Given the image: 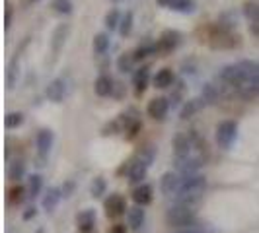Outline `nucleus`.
<instances>
[{
    "instance_id": "nucleus-31",
    "label": "nucleus",
    "mask_w": 259,
    "mask_h": 233,
    "mask_svg": "<svg viewBox=\"0 0 259 233\" xmlns=\"http://www.w3.org/2000/svg\"><path fill=\"white\" fill-rule=\"evenodd\" d=\"M121 18L123 16H119L117 10H111V12L105 16V27L111 31V29H119V24H121Z\"/></svg>"
},
{
    "instance_id": "nucleus-4",
    "label": "nucleus",
    "mask_w": 259,
    "mask_h": 233,
    "mask_svg": "<svg viewBox=\"0 0 259 233\" xmlns=\"http://www.w3.org/2000/svg\"><path fill=\"white\" fill-rule=\"evenodd\" d=\"M182 181L183 179L178 173L168 171V173H164L162 179H160V191H162L164 196H176L178 191H180V187H182Z\"/></svg>"
},
{
    "instance_id": "nucleus-26",
    "label": "nucleus",
    "mask_w": 259,
    "mask_h": 233,
    "mask_svg": "<svg viewBox=\"0 0 259 233\" xmlns=\"http://www.w3.org/2000/svg\"><path fill=\"white\" fill-rule=\"evenodd\" d=\"M24 198H26V189L20 187V185H16V187H12V189L8 191V202H10V204H20Z\"/></svg>"
},
{
    "instance_id": "nucleus-40",
    "label": "nucleus",
    "mask_w": 259,
    "mask_h": 233,
    "mask_svg": "<svg viewBox=\"0 0 259 233\" xmlns=\"http://www.w3.org/2000/svg\"><path fill=\"white\" fill-rule=\"evenodd\" d=\"M251 33L259 37V20H257V22H251Z\"/></svg>"
},
{
    "instance_id": "nucleus-28",
    "label": "nucleus",
    "mask_w": 259,
    "mask_h": 233,
    "mask_svg": "<svg viewBox=\"0 0 259 233\" xmlns=\"http://www.w3.org/2000/svg\"><path fill=\"white\" fill-rule=\"evenodd\" d=\"M51 8L57 14H65V16H68V14L72 12V2H70V0H53Z\"/></svg>"
},
{
    "instance_id": "nucleus-37",
    "label": "nucleus",
    "mask_w": 259,
    "mask_h": 233,
    "mask_svg": "<svg viewBox=\"0 0 259 233\" xmlns=\"http://www.w3.org/2000/svg\"><path fill=\"white\" fill-rule=\"evenodd\" d=\"M10 22H12V8L6 4V12H4V27L6 29L10 27Z\"/></svg>"
},
{
    "instance_id": "nucleus-27",
    "label": "nucleus",
    "mask_w": 259,
    "mask_h": 233,
    "mask_svg": "<svg viewBox=\"0 0 259 233\" xmlns=\"http://www.w3.org/2000/svg\"><path fill=\"white\" fill-rule=\"evenodd\" d=\"M171 10H176V12H193L195 10V2L193 0H174L171 2V6H169Z\"/></svg>"
},
{
    "instance_id": "nucleus-38",
    "label": "nucleus",
    "mask_w": 259,
    "mask_h": 233,
    "mask_svg": "<svg viewBox=\"0 0 259 233\" xmlns=\"http://www.w3.org/2000/svg\"><path fill=\"white\" fill-rule=\"evenodd\" d=\"M35 214H37V210H35V208H27L26 212H24V220H31Z\"/></svg>"
},
{
    "instance_id": "nucleus-13",
    "label": "nucleus",
    "mask_w": 259,
    "mask_h": 233,
    "mask_svg": "<svg viewBox=\"0 0 259 233\" xmlns=\"http://www.w3.org/2000/svg\"><path fill=\"white\" fill-rule=\"evenodd\" d=\"M133 200H135L137 206H143V208L146 204H150L152 202V187L150 185H139V187H135Z\"/></svg>"
},
{
    "instance_id": "nucleus-43",
    "label": "nucleus",
    "mask_w": 259,
    "mask_h": 233,
    "mask_svg": "<svg viewBox=\"0 0 259 233\" xmlns=\"http://www.w3.org/2000/svg\"><path fill=\"white\" fill-rule=\"evenodd\" d=\"M257 74H259V63H257Z\"/></svg>"
},
{
    "instance_id": "nucleus-36",
    "label": "nucleus",
    "mask_w": 259,
    "mask_h": 233,
    "mask_svg": "<svg viewBox=\"0 0 259 233\" xmlns=\"http://www.w3.org/2000/svg\"><path fill=\"white\" fill-rule=\"evenodd\" d=\"M244 14H246L251 22H257L259 20V6L257 4H246V6H244Z\"/></svg>"
},
{
    "instance_id": "nucleus-25",
    "label": "nucleus",
    "mask_w": 259,
    "mask_h": 233,
    "mask_svg": "<svg viewBox=\"0 0 259 233\" xmlns=\"http://www.w3.org/2000/svg\"><path fill=\"white\" fill-rule=\"evenodd\" d=\"M41 189H43V179H41V175H31V177L27 179V193L31 194V196H39Z\"/></svg>"
},
{
    "instance_id": "nucleus-15",
    "label": "nucleus",
    "mask_w": 259,
    "mask_h": 233,
    "mask_svg": "<svg viewBox=\"0 0 259 233\" xmlns=\"http://www.w3.org/2000/svg\"><path fill=\"white\" fill-rule=\"evenodd\" d=\"M148 78H150V72H148V68H146V66L139 68V70L133 74V86H135V93H137V95H143L144 91H146Z\"/></svg>"
},
{
    "instance_id": "nucleus-33",
    "label": "nucleus",
    "mask_w": 259,
    "mask_h": 233,
    "mask_svg": "<svg viewBox=\"0 0 259 233\" xmlns=\"http://www.w3.org/2000/svg\"><path fill=\"white\" fill-rule=\"evenodd\" d=\"M203 99H205V101H208V103H214V101H219V90H217L214 86L207 84V86L203 88Z\"/></svg>"
},
{
    "instance_id": "nucleus-41",
    "label": "nucleus",
    "mask_w": 259,
    "mask_h": 233,
    "mask_svg": "<svg viewBox=\"0 0 259 233\" xmlns=\"http://www.w3.org/2000/svg\"><path fill=\"white\" fill-rule=\"evenodd\" d=\"M174 233H203L201 229H195V227H189V229H178V231Z\"/></svg>"
},
{
    "instance_id": "nucleus-1",
    "label": "nucleus",
    "mask_w": 259,
    "mask_h": 233,
    "mask_svg": "<svg viewBox=\"0 0 259 233\" xmlns=\"http://www.w3.org/2000/svg\"><path fill=\"white\" fill-rule=\"evenodd\" d=\"M205 189H207V179L199 173L195 175H187L183 177L182 187L178 194L174 196V204H183V206H191L193 208L205 194Z\"/></svg>"
},
{
    "instance_id": "nucleus-17",
    "label": "nucleus",
    "mask_w": 259,
    "mask_h": 233,
    "mask_svg": "<svg viewBox=\"0 0 259 233\" xmlns=\"http://www.w3.org/2000/svg\"><path fill=\"white\" fill-rule=\"evenodd\" d=\"M94 91L100 95V97H105L113 91V80L109 76H98V80L94 82Z\"/></svg>"
},
{
    "instance_id": "nucleus-5",
    "label": "nucleus",
    "mask_w": 259,
    "mask_h": 233,
    "mask_svg": "<svg viewBox=\"0 0 259 233\" xmlns=\"http://www.w3.org/2000/svg\"><path fill=\"white\" fill-rule=\"evenodd\" d=\"M221 78L226 82V84H230L232 88H236L244 78H247V72L242 68V65L238 63V65H228L224 66L221 70Z\"/></svg>"
},
{
    "instance_id": "nucleus-16",
    "label": "nucleus",
    "mask_w": 259,
    "mask_h": 233,
    "mask_svg": "<svg viewBox=\"0 0 259 233\" xmlns=\"http://www.w3.org/2000/svg\"><path fill=\"white\" fill-rule=\"evenodd\" d=\"M61 196H63V191H61V189H57V187H51V189H47V193H45L43 200H41V206L45 208L47 212H53V210L57 208V204H59Z\"/></svg>"
},
{
    "instance_id": "nucleus-34",
    "label": "nucleus",
    "mask_w": 259,
    "mask_h": 233,
    "mask_svg": "<svg viewBox=\"0 0 259 233\" xmlns=\"http://www.w3.org/2000/svg\"><path fill=\"white\" fill-rule=\"evenodd\" d=\"M152 52H156V45H143V47H139L137 51L133 52V56H135V61H143L144 56H148Z\"/></svg>"
},
{
    "instance_id": "nucleus-35",
    "label": "nucleus",
    "mask_w": 259,
    "mask_h": 233,
    "mask_svg": "<svg viewBox=\"0 0 259 233\" xmlns=\"http://www.w3.org/2000/svg\"><path fill=\"white\" fill-rule=\"evenodd\" d=\"M22 177H24V163L22 161H14L12 167H10V179L20 181Z\"/></svg>"
},
{
    "instance_id": "nucleus-10",
    "label": "nucleus",
    "mask_w": 259,
    "mask_h": 233,
    "mask_svg": "<svg viewBox=\"0 0 259 233\" xmlns=\"http://www.w3.org/2000/svg\"><path fill=\"white\" fill-rule=\"evenodd\" d=\"M193 148V140L187 134H178L174 138V152H176V159H185L191 154Z\"/></svg>"
},
{
    "instance_id": "nucleus-30",
    "label": "nucleus",
    "mask_w": 259,
    "mask_h": 233,
    "mask_svg": "<svg viewBox=\"0 0 259 233\" xmlns=\"http://www.w3.org/2000/svg\"><path fill=\"white\" fill-rule=\"evenodd\" d=\"M24 123V113H8L6 119H4V125H6V129H16V127H20Z\"/></svg>"
},
{
    "instance_id": "nucleus-22",
    "label": "nucleus",
    "mask_w": 259,
    "mask_h": 233,
    "mask_svg": "<svg viewBox=\"0 0 259 233\" xmlns=\"http://www.w3.org/2000/svg\"><path fill=\"white\" fill-rule=\"evenodd\" d=\"M66 35H68V26H59L55 29V33H53V51H61V47L65 45Z\"/></svg>"
},
{
    "instance_id": "nucleus-8",
    "label": "nucleus",
    "mask_w": 259,
    "mask_h": 233,
    "mask_svg": "<svg viewBox=\"0 0 259 233\" xmlns=\"http://www.w3.org/2000/svg\"><path fill=\"white\" fill-rule=\"evenodd\" d=\"M178 43H180V33L178 31H164L160 41L156 43V52L168 54L178 47Z\"/></svg>"
},
{
    "instance_id": "nucleus-2",
    "label": "nucleus",
    "mask_w": 259,
    "mask_h": 233,
    "mask_svg": "<svg viewBox=\"0 0 259 233\" xmlns=\"http://www.w3.org/2000/svg\"><path fill=\"white\" fill-rule=\"evenodd\" d=\"M195 210L191 206H183V204H174L166 212V223L169 227H180V229H189L195 225Z\"/></svg>"
},
{
    "instance_id": "nucleus-19",
    "label": "nucleus",
    "mask_w": 259,
    "mask_h": 233,
    "mask_svg": "<svg viewBox=\"0 0 259 233\" xmlns=\"http://www.w3.org/2000/svg\"><path fill=\"white\" fill-rule=\"evenodd\" d=\"M146 171H148V165L144 163V161H135L133 163V167H131L129 171V181L133 183V185H137V183H141L146 177Z\"/></svg>"
},
{
    "instance_id": "nucleus-20",
    "label": "nucleus",
    "mask_w": 259,
    "mask_h": 233,
    "mask_svg": "<svg viewBox=\"0 0 259 233\" xmlns=\"http://www.w3.org/2000/svg\"><path fill=\"white\" fill-rule=\"evenodd\" d=\"M203 105H205V99H203V97L191 99V101H187V103L183 105L180 116H182V119H189V116H193L197 111H201V107H203Z\"/></svg>"
},
{
    "instance_id": "nucleus-7",
    "label": "nucleus",
    "mask_w": 259,
    "mask_h": 233,
    "mask_svg": "<svg viewBox=\"0 0 259 233\" xmlns=\"http://www.w3.org/2000/svg\"><path fill=\"white\" fill-rule=\"evenodd\" d=\"M234 90L238 91L244 99H247V97H253V95H257L259 93V74H253V76H247L244 78Z\"/></svg>"
},
{
    "instance_id": "nucleus-39",
    "label": "nucleus",
    "mask_w": 259,
    "mask_h": 233,
    "mask_svg": "<svg viewBox=\"0 0 259 233\" xmlns=\"http://www.w3.org/2000/svg\"><path fill=\"white\" fill-rule=\"evenodd\" d=\"M125 231H127L125 225H123V223H117V225H113V229H111L109 233H125Z\"/></svg>"
},
{
    "instance_id": "nucleus-32",
    "label": "nucleus",
    "mask_w": 259,
    "mask_h": 233,
    "mask_svg": "<svg viewBox=\"0 0 259 233\" xmlns=\"http://www.w3.org/2000/svg\"><path fill=\"white\" fill-rule=\"evenodd\" d=\"M102 194H105V181L104 177H96L92 183V196L94 198H100Z\"/></svg>"
},
{
    "instance_id": "nucleus-42",
    "label": "nucleus",
    "mask_w": 259,
    "mask_h": 233,
    "mask_svg": "<svg viewBox=\"0 0 259 233\" xmlns=\"http://www.w3.org/2000/svg\"><path fill=\"white\" fill-rule=\"evenodd\" d=\"M171 2H174V0H158V4H162V6H171Z\"/></svg>"
},
{
    "instance_id": "nucleus-29",
    "label": "nucleus",
    "mask_w": 259,
    "mask_h": 233,
    "mask_svg": "<svg viewBox=\"0 0 259 233\" xmlns=\"http://www.w3.org/2000/svg\"><path fill=\"white\" fill-rule=\"evenodd\" d=\"M133 29V12H125V16L121 18V24H119V33L123 37H127Z\"/></svg>"
},
{
    "instance_id": "nucleus-11",
    "label": "nucleus",
    "mask_w": 259,
    "mask_h": 233,
    "mask_svg": "<svg viewBox=\"0 0 259 233\" xmlns=\"http://www.w3.org/2000/svg\"><path fill=\"white\" fill-rule=\"evenodd\" d=\"M53 142H55V134H53L49 129H43L39 130L37 134V152L39 155L45 159L47 155H49V152H51L53 148Z\"/></svg>"
},
{
    "instance_id": "nucleus-21",
    "label": "nucleus",
    "mask_w": 259,
    "mask_h": 233,
    "mask_svg": "<svg viewBox=\"0 0 259 233\" xmlns=\"http://www.w3.org/2000/svg\"><path fill=\"white\" fill-rule=\"evenodd\" d=\"M129 225L133 227V229H139L141 225L144 223V210L143 206H135L129 210Z\"/></svg>"
},
{
    "instance_id": "nucleus-9",
    "label": "nucleus",
    "mask_w": 259,
    "mask_h": 233,
    "mask_svg": "<svg viewBox=\"0 0 259 233\" xmlns=\"http://www.w3.org/2000/svg\"><path fill=\"white\" fill-rule=\"evenodd\" d=\"M168 109H169V103L166 97H154L148 103V107H146V113H148V116L156 119V121H162L164 116L168 115Z\"/></svg>"
},
{
    "instance_id": "nucleus-23",
    "label": "nucleus",
    "mask_w": 259,
    "mask_h": 233,
    "mask_svg": "<svg viewBox=\"0 0 259 233\" xmlns=\"http://www.w3.org/2000/svg\"><path fill=\"white\" fill-rule=\"evenodd\" d=\"M135 63H137L135 56H133L131 52H125V54H121V56L117 59V68H119V72H131Z\"/></svg>"
},
{
    "instance_id": "nucleus-6",
    "label": "nucleus",
    "mask_w": 259,
    "mask_h": 233,
    "mask_svg": "<svg viewBox=\"0 0 259 233\" xmlns=\"http://www.w3.org/2000/svg\"><path fill=\"white\" fill-rule=\"evenodd\" d=\"M104 208H105V214L109 218H119V216L125 214L127 204H125V198L121 194H109V198L104 202Z\"/></svg>"
},
{
    "instance_id": "nucleus-14",
    "label": "nucleus",
    "mask_w": 259,
    "mask_h": 233,
    "mask_svg": "<svg viewBox=\"0 0 259 233\" xmlns=\"http://www.w3.org/2000/svg\"><path fill=\"white\" fill-rule=\"evenodd\" d=\"M76 223L80 233H90L94 229V223H96V212L94 210H82L78 214Z\"/></svg>"
},
{
    "instance_id": "nucleus-12",
    "label": "nucleus",
    "mask_w": 259,
    "mask_h": 233,
    "mask_svg": "<svg viewBox=\"0 0 259 233\" xmlns=\"http://www.w3.org/2000/svg\"><path fill=\"white\" fill-rule=\"evenodd\" d=\"M45 95H47V99H51L55 103L63 101V97H65V82H63V78L53 80L51 84L45 88Z\"/></svg>"
},
{
    "instance_id": "nucleus-24",
    "label": "nucleus",
    "mask_w": 259,
    "mask_h": 233,
    "mask_svg": "<svg viewBox=\"0 0 259 233\" xmlns=\"http://www.w3.org/2000/svg\"><path fill=\"white\" fill-rule=\"evenodd\" d=\"M107 49H109V37H107V33H98L94 37V52L104 54Z\"/></svg>"
},
{
    "instance_id": "nucleus-3",
    "label": "nucleus",
    "mask_w": 259,
    "mask_h": 233,
    "mask_svg": "<svg viewBox=\"0 0 259 233\" xmlns=\"http://www.w3.org/2000/svg\"><path fill=\"white\" fill-rule=\"evenodd\" d=\"M238 134V125L236 121H222L217 129V144L221 146L222 150H230V146L236 140Z\"/></svg>"
},
{
    "instance_id": "nucleus-18",
    "label": "nucleus",
    "mask_w": 259,
    "mask_h": 233,
    "mask_svg": "<svg viewBox=\"0 0 259 233\" xmlns=\"http://www.w3.org/2000/svg\"><path fill=\"white\" fill-rule=\"evenodd\" d=\"M154 86L156 88H160V90H166L169 88L171 84H174V74H171V70L169 68H162V70H158L154 76Z\"/></svg>"
}]
</instances>
